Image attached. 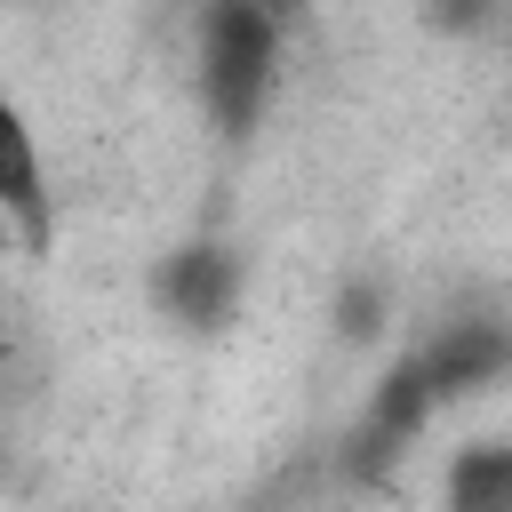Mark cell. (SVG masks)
<instances>
[{"label": "cell", "mask_w": 512, "mask_h": 512, "mask_svg": "<svg viewBox=\"0 0 512 512\" xmlns=\"http://www.w3.org/2000/svg\"><path fill=\"white\" fill-rule=\"evenodd\" d=\"M416 368L440 392V408L464 400V392H488V384L512 376V320L504 312H456L416 344Z\"/></svg>", "instance_id": "3957f363"}, {"label": "cell", "mask_w": 512, "mask_h": 512, "mask_svg": "<svg viewBox=\"0 0 512 512\" xmlns=\"http://www.w3.org/2000/svg\"><path fill=\"white\" fill-rule=\"evenodd\" d=\"M440 512H512V440H464L440 464Z\"/></svg>", "instance_id": "5b68a950"}, {"label": "cell", "mask_w": 512, "mask_h": 512, "mask_svg": "<svg viewBox=\"0 0 512 512\" xmlns=\"http://www.w3.org/2000/svg\"><path fill=\"white\" fill-rule=\"evenodd\" d=\"M384 320H392V288H384V280H344V296H336V336H344V344H376Z\"/></svg>", "instance_id": "8992f818"}, {"label": "cell", "mask_w": 512, "mask_h": 512, "mask_svg": "<svg viewBox=\"0 0 512 512\" xmlns=\"http://www.w3.org/2000/svg\"><path fill=\"white\" fill-rule=\"evenodd\" d=\"M288 72V16L256 0L200 8L192 24V96L216 136H256Z\"/></svg>", "instance_id": "6da1fadb"}, {"label": "cell", "mask_w": 512, "mask_h": 512, "mask_svg": "<svg viewBox=\"0 0 512 512\" xmlns=\"http://www.w3.org/2000/svg\"><path fill=\"white\" fill-rule=\"evenodd\" d=\"M240 256L224 240H184L152 264V312L176 320V328H224L232 304H240Z\"/></svg>", "instance_id": "7a4b0ae2"}, {"label": "cell", "mask_w": 512, "mask_h": 512, "mask_svg": "<svg viewBox=\"0 0 512 512\" xmlns=\"http://www.w3.org/2000/svg\"><path fill=\"white\" fill-rule=\"evenodd\" d=\"M0 216H8V240L24 256H48L56 248V184L40 168V136L24 112L0 120Z\"/></svg>", "instance_id": "277c9868"}]
</instances>
